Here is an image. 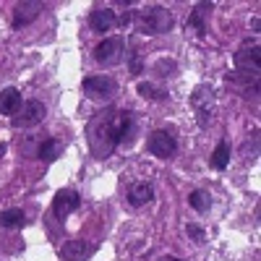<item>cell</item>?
I'll list each match as a JSON object with an SVG mask.
<instances>
[{"mask_svg":"<svg viewBox=\"0 0 261 261\" xmlns=\"http://www.w3.org/2000/svg\"><path fill=\"white\" fill-rule=\"evenodd\" d=\"M136 118L128 110H107L97 113L89 125H86V136H89V149L97 160H107L118 149V144H130L136 136Z\"/></svg>","mask_w":261,"mask_h":261,"instance_id":"1","label":"cell"},{"mask_svg":"<svg viewBox=\"0 0 261 261\" xmlns=\"http://www.w3.org/2000/svg\"><path fill=\"white\" fill-rule=\"evenodd\" d=\"M134 24H136V32H141L146 37H154V34L170 32L172 24H175V18H172V13L165 6H146V8L134 13Z\"/></svg>","mask_w":261,"mask_h":261,"instance_id":"2","label":"cell"},{"mask_svg":"<svg viewBox=\"0 0 261 261\" xmlns=\"http://www.w3.org/2000/svg\"><path fill=\"white\" fill-rule=\"evenodd\" d=\"M81 89H84L86 97L94 99V102H107L110 97H115L118 84L110 76H86L84 84H81Z\"/></svg>","mask_w":261,"mask_h":261,"instance_id":"3","label":"cell"},{"mask_svg":"<svg viewBox=\"0 0 261 261\" xmlns=\"http://www.w3.org/2000/svg\"><path fill=\"white\" fill-rule=\"evenodd\" d=\"M125 58V42H123V37H107V39H102L99 45L94 47V60L99 63V65H118L120 60Z\"/></svg>","mask_w":261,"mask_h":261,"instance_id":"4","label":"cell"},{"mask_svg":"<svg viewBox=\"0 0 261 261\" xmlns=\"http://www.w3.org/2000/svg\"><path fill=\"white\" fill-rule=\"evenodd\" d=\"M232 60H235L238 73L258 76V71H261V47H258V42H246V45L235 53Z\"/></svg>","mask_w":261,"mask_h":261,"instance_id":"5","label":"cell"},{"mask_svg":"<svg viewBox=\"0 0 261 261\" xmlns=\"http://www.w3.org/2000/svg\"><path fill=\"white\" fill-rule=\"evenodd\" d=\"M146 149L154 157H160V160H170L178 151V141H175L172 134H167V130H154V134L149 136V141H146Z\"/></svg>","mask_w":261,"mask_h":261,"instance_id":"6","label":"cell"},{"mask_svg":"<svg viewBox=\"0 0 261 261\" xmlns=\"http://www.w3.org/2000/svg\"><path fill=\"white\" fill-rule=\"evenodd\" d=\"M18 113H21V115H18V118H13V125H16V128H29V125H37V123L45 120V115H47L45 105H42L39 99H27L24 105H21V110H18Z\"/></svg>","mask_w":261,"mask_h":261,"instance_id":"7","label":"cell"},{"mask_svg":"<svg viewBox=\"0 0 261 261\" xmlns=\"http://www.w3.org/2000/svg\"><path fill=\"white\" fill-rule=\"evenodd\" d=\"M212 102H214V92L209 89V86H196V92L191 97V105H193L196 115H199V125L201 128L212 120Z\"/></svg>","mask_w":261,"mask_h":261,"instance_id":"8","label":"cell"},{"mask_svg":"<svg viewBox=\"0 0 261 261\" xmlns=\"http://www.w3.org/2000/svg\"><path fill=\"white\" fill-rule=\"evenodd\" d=\"M79 206H81V196H79L73 188L58 191L55 199H53V212L60 217V220H63V217H68V214H73Z\"/></svg>","mask_w":261,"mask_h":261,"instance_id":"9","label":"cell"},{"mask_svg":"<svg viewBox=\"0 0 261 261\" xmlns=\"http://www.w3.org/2000/svg\"><path fill=\"white\" fill-rule=\"evenodd\" d=\"M89 27L94 29V32H110L113 27H118V16H115V11L113 8H102V6H97L92 13H89Z\"/></svg>","mask_w":261,"mask_h":261,"instance_id":"10","label":"cell"},{"mask_svg":"<svg viewBox=\"0 0 261 261\" xmlns=\"http://www.w3.org/2000/svg\"><path fill=\"white\" fill-rule=\"evenodd\" d=\"M94 251H97V246L94 243H86V241H68V243L60 248L63 258H68V261H86Z\"/></svg>","mask_w":261,"mask_h":261,"instance_id":"11","label":"cell"},{"mask_svg":"<svg viewBox=\"0 0 261 261\" xmlns=\"http://www.w3.org/2000/svg\"><path fill=\"white\" fill-rule=\"evenodd\" d=\"M42 13V3H34V0H27V3H18L16 11H13V27L21 29V27H27L32 24V21Z\"/></svg>","mask_w":261,"mask_h":261,"instance_id":"12","label":"cell"},{"mask_svg":"<svg viewBox=\"0 0 261 261\" xmlns=\"http://www.w3.org/2000/svg\"><path fill=\"white\" fill-rule=\"evenodd\" d=\"M212 11H214V3H206V0H204V3H196V6H193V13H191V18H188V27H193L199 37L206 34V18L212 16Z\"/></svg>","mask_w":261,"mask_h":261,"instance_id":"13","label":"cell"},{"mask_svg":"<svg viewBox=\"0 0 261 261\" xmlns=\"http://www.w3.org/2000/svg\"><path fill=\"white\" fill-rule=\"evenodd\" d=\"M21 105H24V99H21V92L16 86H8V89L0 92V113L3 115H16L21 110Z\"/></svg>","mask_w":261,"mask_h":261,"instance_id":"14","label":"cell"},{"mask_svg":"<svg viewBox=\"0 0 261 261\" xmlns=\"http://www.w3.org/2000/svg\"><path fill=\"white\" fill-rule=\"evenodd\" d=\"M151 199H154V188H151L149 183H136V186L128 188V204L130 206H144Z\"/></svg>","mask_w":261,"mask_h":261,"instance_id":"15","label":"cell"},{"mask_svg":"<svg viewBox=\"0 0 261 261\" xmlns=\"http://www.w3.org/2000/svg\"><path fill=\"white\" fill-rule=\"evenodd\" d=\"M24 225V209H6V212H0V227H21Z\"/></svg>","mask_w":261,"mask_h":261,"instance_id":"16","label":"cell"},{"mask_svg":"<svg viewBox=\"0 0 261 261\" xmlns=\"http://www.w3.org/2000/svg\"><path fill=\"white\" fill-rule=\"evenodd\" d=\"M60 141H55V139H47V141H42L39 146H37V157L39 160H45V162H53L58 154H60Z\"/></svg>","mask_w":261,"mask_h":261,"instance_id":"17","label":"cell"},{"mask_svg":"<svg viewBox=\"0 0 261 261\" xmlns=\"http://www.w3.org/2000/svg\"><path fill=\"white\" fill-rule=\"evenodd\" d=\"M230 165V144L227 141H220L214 149V154H212V167L214 170H225Z\"/></svg>","mask_w":261,"mask_h":261,"instance_id":"18","label":"cell"},{"mask_svg":"<svg viewBox=\"0 0 261 261\" xmlns=\"http://www.w3.org/2000/svg\"><path fill=\"white\" fill-rule=\"evenodd\" d=\"M188 204L199 212V214H204V212H209V206H212V196H209L206 191H191Z\"/></svg>","mask_w":261,"mask_h":261,"instance_id":"19","label":"cell"},{"mask_svg":"<svg viewBox=\"0 0 261 261\" xmlns=\"http://www.w3.org/2000/svg\"><path fill=\"white\" fill-rule=\"evenodd\" d=\"M151 71H154L160 79H167V76H175L178 63H175V60H167V58H160L154 65H151Z\"/></svg>","mask_w":261,"mask_h":261,"instance_id":"20","label":"cell"},{"mask_svg":"<svg viewBox=\"0 0 261 261\" xmlns=\"http://www.w3.org/2000/svg\"><path fill=\"white\" fill-rule=\"evenodd\" d=\"M139 94H141L144 99H157V102L167 97V92L157 89V86H154V84H149V81H141V84H139Z\"/></svg>","mask_w":261,"mask_h":261,"instance_id":"21","label":"cell"},{"mask_svg":"<svg viewBox=\"0 0 261 261\" xmlns=\"http://www.w3.org/2000/svg\"><path fill=\"white\" fill-rule=\"evenodd\" d=\"M128 60H130V73H134V76H139V73L144 71V65H141V58H139V50L128 53Z\"/></svg>","mask_w":261,"mask_h":261,"instance_id":"22","label":"cell"},{"mask_svg":"<svg viewBox=\"0 0 261 261\" xmlns=\"http://www.w3.org/2000/svg\"><path fill=\"white\" fill-rule=\"evenodd\" d=\"M186 232L193 238L196 243H204V230H201L199 225H188V227H186Z\"/></svg>","mask_w":261,"mask_h":261,"instance_id":"23","label":"cell"},{"mask_svg":"<svg viewBox=\"0 0 261 261\" xmlns=\"http://www.w3.org/2000/svg\"><path fill=\"white\" fill-rule=\"evenodd\" d=\"M157 261H180L178 256H162V258H157Z\"/></svg>","mask_w":261,"mask_h":261,"instance_id":"24","label":"cell"},{"mask_svg":"<svg viewBox=\"0 0 261 261\" xmlns=\"http://www.w3.org/2000/svg\"><path fill=\"white\" fill-rule=\"evenodd\" d=\"M6 151H8V146H6V144H0V160H3V154H6Z\"/></svg>","mask_w":261,"mask_h":261,"instance_id":"25","label":"cell"}]
</instances>
